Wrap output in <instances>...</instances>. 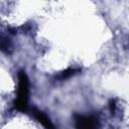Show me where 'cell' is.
<instances>
[{
  "label": "cell",
  "mask_w": 129,
  "mask_h": 129,
  "mask_svg": "<svg viewBox=\"0 0 129 129\" xmlns=\"http://www.w3.org/2000/svg\"><path fill=\"white\" fill-rule=\"evenodd\" d=\"M28 96H29V81L24 71L18 73V89L17 97L14 102L15 108L20 112H26L28 109Z\"/></svg>",
  "instance_id": "6da1fadb"
},
{
  "label": "cell",
  "mask_w": 129,
  "mask_h": 129,
  "mask_svg": "<svg viewBox=\"0 0 129 129\" xmlns=\"http://www.w3.org/2000/svg\"><path fill=\"white\" fill-rule=\"evenodd\" d=\"M75 125H76V129H99L100 122L99 119L94 115L85 116V115L76 114Z\"/></svg>",
  "instance_id": "7a4b0ae2"
},
{
  "label": "cell",
  "mask_w": 129,
  "mask_h": 129,
  "mask_svg": "<svg viewBox=\"0 0 129 129\" xmlns=\"http://www.w3.org/2000/svg\"><path fill=\"white\" fill-rule=\"evenodd\" d=\"M32 113H33L35 119H36L45 129H54V127H53V125H52L50 119H49L43 112H41V111H39V110H37V109H33V110H32Z\"/></svg>",
  "instance_id": "3957f363"
},
{
  "label": "cell",
  "mask_w": 129,
  "mask_h": 129,
  "mask_svg": "<svg viewBox=\"0 0 129 129\" xmlns=\"http://www.w3.org/2000/svg\"><path fill=\"white\" fill-rule=\"evenodd\" d=\"M77 72H79V70H76V69H67L66 71H62L61 73H59L55 77V79L58 80V81H63L66 79H69L70 77L74 76Z\"/></svg>",
  "instance_id": "277c9868"
},
{
  "label": "cell",
  "mask_w": 129,
  "mask_h": 129,
  "mask_svg": "<svg viewBox=\"0 0 129 129\" xmlns=\"http://www.w3.org/2000/svg\"><path fill=\"white\" fill-rule=\"evenodd\" d=\"M0 49L6 53H8L11 49V42L7 37L0 36Z\"/></svg>",
  "instance_id": "5b68a950"
},
{
  "label": "cell",
  "mask_w": 129,
  "mask_h": 129,
  "mask_svg": "<svg viewBox=\"0 0 129 129\" xmlns=\"http://www.w3.org/2000/svg\"><path fill=\"white\" fill-rule=\"evenodd\" d=\"M109 107H110V111H111V113L113 114L114 112H115V109H116V102H115V100H111L110 101V103H109Z\"/></svg>",
  "instance_id": "8992f818"
}]
</instances>
